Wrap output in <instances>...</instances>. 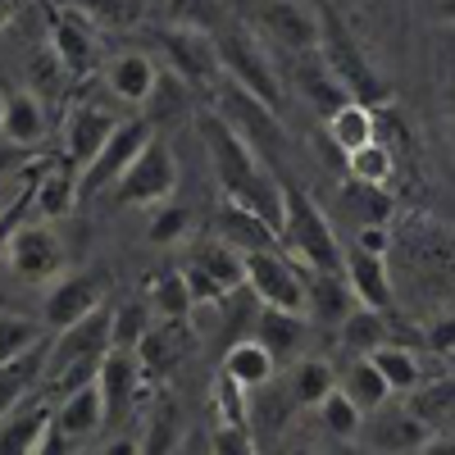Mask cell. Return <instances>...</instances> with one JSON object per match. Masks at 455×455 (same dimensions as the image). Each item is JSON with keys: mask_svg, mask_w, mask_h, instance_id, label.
Instances as JSON below:
<instances>
[{"mask_svg": "<svg viewBox=\"0 0 455 455\" xmlns=\"http://www.w3.org/2000/svg\"><path fill=\"white\" fill-rule=\"evenodd\" d=\"M437 19L442 23H455V0H437Z\"/></svg>", "mask_w": 455, "mask_h": 455, "instance_id": "57", "label": "cell"}, {"mask_svg": "<svg viewBox=\"0 0 455 455\" xmlns=\"http://www.w3.org/2000/svg\"><path fill=\"white\" fill-rule=\"evenodd\" d=\"M291 78H296L300 100H306V105L319 114V119H332V114L351 100V96H347V87H341V83L332 78V73H328V64L319 60V51H310V55H296Z\"/></svg>", "mask_w": 455, "mask_h": 455, "instance_id": "21", "label": "cell"}, {"mask_svg": "<svg viewBox=\"0 0 455 455\" xmlns=\"http://www.w3.org/2000/svg\"><path fill=\"white\" fill-rule=\"evenodd\" d=\"M68 442H83V437H92L100 424H105V401H100V387H96V378L92 383H83V387H73V392H64L60 401H55V419H51Z\"/></svg>", "mask_w": 455, "mask_h": 455, "instance_id": "22", "label": "cell"}, {"mask_svg": "<svg viewBox=\"0 0 455 455\" xmlns=\"http://www.w3.org/2000/svg\"><path fill=\"white\" fill-rule=\"evenodd\" d=\"M306 310L323 323H341L351 310H355V296L347 287V274H319L310 269L306 274Z\"/></svg>", "mask_w": 455, "mask_h": 455, "instance_id": "27", "label": "cell"}, {"mask_svg": "<svg viewBox=\"0 0 455 455\" xmlns=\"http://www.w3.org/2000/svg\"><path fill=\"white\" fill-rule=\"evenodd\" d=\"M287 455H319V451H315V446H291Z\"/></svg>", "mask_w": 455, "mask_h": 455, "instance_id": "58", "label": "cell"}, {"mask_svg": "<svg viewBox=\"0 0 455 455\" xmlns=\"http://www.w3.org/2000/svg\"><path fill=\"white\" fill-rule=\"evenodd\" d=\"M283 214H278V246L296 259L300 274H341V242H337V228L332 219L315 205V196L300 187L296 178H283Z\"/></svg>", "mask_w": 455, "mask_h": 455, "instance_id": "2", "label": "cell"}, {"mask_svg": "<svg viewBox=\"0 0 455 455\" xmlns=\"http://www.w3.org/2000/svg\"><path fill=\"white\" fill-rule=\"evenodd\" d=\"M46 323L42 319H28V315H0V369L14 364V360H28L36 351H46Z\"/></svg>", "mask_w": 455, "mask_h": 455, "instance_id": "34", "label": "cell"}, {"mask_svg": "<svg viewBox=\"0 0 455 455\" xmlns=\"http://www.w3.org/2000/svg\"><path fill=\"white\" fill-rule=\"evenodd\" d=\"M146 306L156 310V319H187L196 310L192 300V287H187V274L182 269H160L146 278Z\"/></svg>", "mask_w": 455, "mask_h": 455, "instance_id": "33", "label": "cell"}, {"mask_svg": "<svg viewBox=\"0 0 455 455\" xmlns=\"http://www.w3.org/2000/svg\"><path fill=\"white\" fill-rule=\"evenodd\" d=\"M51 55L60 60V68L68 78H87L96 68V36L83 28V19L73 14H55V28H51Z\"/></svg>", "mask_w": 455, "mask_h": 455, "instance_id": "24", "label": "cell"}, {"mask_svg": "<svg viewBox=\"0 0 455 455\" xmlns=\"http://www.w3.org/2000/svg\"><path fill=\"white\" fill-rule=\"evenodd\" d=\"M119 124L124 119H114L105 105H92V100L73 105L68 124H64V160H73V164H78V173H83L100 156V146L114 137V128H119Z\"/></svg>", "mask_w": 455, "mask_h": 455, "instance_id": "16", "label": "cell"}, {"mask_svg": "<svg viewBox=\"0 0 455 455\" xmlns=\"http://www.w3.org/2000/svg\"><path fill=\"white\" fill-rule=\"evenodd\" d=\"M255 337L264 341V351H269L278 364H287V360L300 355V341H306V315H291V310H264V306H259Z\"/></svg>", "mask_w": 455, "mask_h": 455, "instance_id": "30", "label": "cell"}, {"mask_svg": "<svg viewBox=\"0 0 455 455\" xmlns=\"http://www.w3.org/2000/svg\"><path fill=\"white\" fill-rule=\"evenodd\" d=\"M109 319L114 310H92L83 323H73L64 332H55V341L46 347V373H42V387H51L55 396L83 387L96 378L100 360L114 351V337H109Z\"/></svg>", "mask_w": 455, "mask_h": 455, "instance_id": "3", "label": "cell"}, {"mask_svg": "<svg viewBox=\"0 0 455 455\" xmlns=\"http://www.w3.org/2000/svg\"><path fill=\"white\" fill-rule=\"evenodd\" d=\"M55 392L51 387H32L19 405L0 414V455H32L42 446L51 419H55Z\"/></svg>", "mask_w": 455, "mask_h": 455, "instance_id": "14", "label": "cell"}, {"mask_svg": "<svg viewBox=\"0 0 455 455\" xmlns=\"http://www.w3.org/2000/svg\"><path fill=\"white\" fill-rule=\"evenodd\" d=\"M187 233H192V210H187V205L164 201V205L150 210V228H146V237L156 242V246H178Z\"/></svg>", "mask_w": 455, "mask_h": 455, "instance_id": "43", "label": "cell"}, {"mask_svg": "<svg viewBox=\"0 0 455 455\" xmlns=\"http://www.w3.org/2000/svg\"><path fill=\"white\" fill-rule=\"evenodd\" d=\"M210 455H255L251 428H214L210 433Z\"/></svg>", "mask_w": 455, "mask_h": 455, "instance_id": "48", "label": "cell"}, {"mask_svg": "<svg viewBox=\"0 0 455 455\" xmlns=\"http://www.w3.org/2000/svg\"><path fill=\"white\" fill-rule=\"evenodd\" d=\"M410 396H414L410 410L433 424L437 414H455V378H451V383H433V387H414Z\"/></svg>", "mask_w": 455, "mask_h": 455, "instance_id": "46", "label": "cell"}, {"mask_svg": "<svg viewBox=\"0 0 455 455\" xmlns=\"http://www.w3.org/2000/svg\"><path fill=\"white\" fill-rule=\"evenodd\" d=\"M246 287L255 291V300L264 310L306 315V274L296 269V259L283 246L246 255Z\"/></svg>", "mask_w": 455, "mask_h": 455, "instance_id": "6", "label": "cell"}, {"mask_svg": "<svg viewBox=\"0 0 455 455\" xmlns=\"http://www.w3.org/2000/svg\"><path fill=\"white\" fill-rule=\"evenodd\" d=\"M328 128V141L341 150V160L355 156V150H364L369 141H378V119H373V109L360 105V100H347L332 119H323Z\"/></svg>", "mask_w": 455, "mask_h": 455, "instance_id": "28", "label": "cell"}, {"mask_svg": "<svg viewBox=\"0 0 455 455\" xmlns=\"http://www.w3.org/2000/svg\"><path fill=\"white\" fill-rule=\"evenodd\" d=\"M355 246L369 251V255H383L387 259V246H392V233H387V223H369L355 233Z\"/></svg>", "mask_w": 455, "mask_h": 455, "instance_id": "51", "label": "cell"}, {"mask_svg": "<svg viewBox=\"0 0 455 455\" xmlns=\"http://www.w3.org/2000/svg\"><path fill=\"white\" fill-rule=\"evenodd\" d=\"M360 437L378 455H419V446L433 437V424L419 419L410 405H383V410L364 414Z\"/></svg>", "mask_w": 455, "mask_h": 455, "instance_id": "13", "label": "cell"}, {"mask_svg": "<svg viewBox=\"0 0 455 455\" xmlns=\"http://www.w3.org/2000/svg\"><path fill=\"white\" fill-rule=\"evenodd\" d=\"M319 419H323V428H328L332 437H341V442H355L360 428H364V414L351 405V396L341 392V387H332V392L319 401Z\"/></svg>", "mask_w": 455, "mask_h": 455, "instance_id": "42", "label": "cell"}, {"mask_svg": "<svg viewBox=\"0 0 455 455\" xmlns=\"http://www.w3.org/2000/svg\"><path fill=\"white\" fill-rule=\"evenodd\" d=\"M0 137L32 150L36 141L46 137V105L36 92H14L5 96V128H0Z\"/></svg>", "mask_w": 455, "mask_h": 455, "instance_id": "31", "label": "cell"}, {"mask_svg": "<svg viewBox=\"0 0 455 455\" xmlns=\"http://www.w3.org/2000/svg\"><path fill=\"white\" fill-rule=\"evenodd\" d=\"M196 137L205 146V156H210V169L223 187V196L259 214L264 223H274L278 228V214H283V187H278V169L269 164H259V150L228 124L219 119L214 109H201L196 114Z\"/></svg>", "mask_w": 455, "mask_h": 455, "instance_id": "1", "label": "cell"}, {"mask_svg": "<svg viewBox=\"0 0 455 455\" xmlns=\"http://www.w3.org/2000/svg\"><path fill=\"white\" fill-rule=\"evenodd\" d=\"M5 259L19 283L46 287L64 274V242L55 237V228L46 219H23L14 228V237L5 242Z\"/></svg>", "mask_w": 455, "mask_h": 455, "instance_id": "7", "label": "cell"}, {"mask_svg": "<svg viewBox=\"0 0 455 455\" xmlns=\"http://www.w3.org/2000/svg\"><path fill=\"white\" fill-rule=\"evenodd\" d=\"M78 201L83 196H78V164H73V160H60L51 169H42V164L32 169V210L42 214L46 223L73 214Z\"/></svg>", "mask_w": 455, "mask_h": 455, "instance_id": "20", "label": "cell"}, {"mask_svg": "<svg viewBox=\"0 0 455 455\" xmlns=\"http://www.w3.org/2000/svg\"><path fill=\"white\" fill-rule=\"evenodd\" d=\"M210 405H214V428H251V414H246V387L233 383L223 369L214 378V392H210Z\"/></svg>", "mask_w": 455, "mask_h": 455, "instance_id": "41", "label": "cell"}, {"mask_svg": "<svg viewBox=\"0 0 455 455\" xmlns=\"http://www.w3.org/2000/svg\"><path fill=\"white\" fill-rule=\"evenodd\" d=\"M156 78H160L156 60L141 55V51L114 55L109 68H105V87L119 96V100H128V105H146V96H150V87H156Z\"/></svg>", "mask_w": 455, "mask_h": 455, "instance_id": "25", "label": "cell"}, {"mask_svg": "<svg viewBox=\"0 0 455 455\" xmlns=\"http://www.w3.org/2000/svg\"><path fill=\"white\" fill-rule=\"evenodd\" d=\"M23 164H28V150L0 137V178H5V173H14V169H23Z\"/></svg>", "mask_w": 455, "mask_h": 455, "instance_id": "52", "label": "cell"}, {"mask_svg": "<svg viewBox=\"0 0 455 455\" xmlns=\"http://www.w3.org/2000/svg\"><path fill=\"white\" fill-rule=\"evenodd\" d=\"M150 137H156V128H150L146 119L119 124V128H114V137L100 146V156L78 173V196H96V192H105V187H114V182L132 169V160L150 146Z\"/></svg>", "mask_w": 455, "mask_h": 455, "instance_id": "10", "label": "cell"}, {"mask_svg": "<svg viewBox=\"0 0 455 455\" xmlns=\"http://www.w3.org/2000/svg\"><path fill=\"white\" fill-rule=\"evenodd\" d=\"M347 173H351V182H360V187H387L392 173H396V160H392V150H387L383 141H369L364 150L347 156Z\"/></svg>", "mask_w": 455, "mask_h": 455, "instance_id": "39", "label": "cell"}, {"mask_svg": "<svg viewBox=\"0 0 455 455\" xmlns=\"http://www.w3.org/2000/svg\"><path fill=\"white\" fill-rule=\"evenodd\" d=\"M141 364L132 351H109L96 369V387H100V401H105V424L109 419H124V414L137 405V392H141Z\"/></svg>", "mask_w": 455, "mask_h": 455, "instance_id": "19", "label": "cell"}, {"mask_svg": "<svg viewBox=\"0 0 455 455\" xmlns=\"http://www.w3.org/2000/svg\"><path fill=\"white\" fill-rule=\"evenodd\" d=\"M182 274H187V287H192V300H196V306H219V300L228 296V291L201 269V264H192V259L182 264Z\"/></svg>", "mask_w": 455, "mask_h": 455, "instance_id": "47", "label": "cell"}, {"mask_svg": "<svg viewBox=\"0 0 455 455\" xmlns=\"http://www.w3.org/2000/svg\"><path fill=\"white\" fill-rule=\"evenodd\" d=\"M187 114H192V87H187L173 68H169V73L160 68L156 87H150V96H146V105H141V119H146L150 128H169V124L187 119Z\"/></svg>", "mask_w": 455, "mask_h": 455, "instance_id": "29", "label": "cell"}, {"mask_svg": "<svg viewBox=\"0 0 455 455\" xmlns=\"http://www.w3.org/2000/svg\"><path fill=\"white\" fill-rule=\"evenodd\" d=\"M0 128H5V96H0Z\"/></svg>", "mask_w": 455, "mask_h": 455, "instance_id": "60", "label": "cell"}, {"mask_svg": "<svg viewBox=\"0 0 455 455\" xmlns=\"http://www.w3.org/2000/svg\"><path fill=\"white\" fill-rule=\"evenodd\" d=\"M323 19V32H319V60L328 64V73L347 87L351 100L369 105V109H383L392 100V87L383 83V73L369 64V55L355 46V36L341 28V19H332L328 10H319Z\"/></svg>", "mask_w": 455, "mask_h": 455, "instance_id": "4", "label": "cell"}, {"mask_svg": "<svg viewBox=\"0 0 455 455\" xmlns=\"http://www.w3.org/2000/svg\"><path fill=\"white\" fill-rule=\"evenodd\" d=\"M28 210H32V173H28V182L19 187V196H14V205H10V214L0 219V255H5V242L14 237V228L28 219Z\"/></svg>", "mask_w": 455, "mask_h": 455, "instance_id": "49", "label": "cell"}, {"mask_svg": "<svg viewBox=\"0 0 455 455\" xmlns=\"http://www.w3.org/2000/svg\"><path fill=\"white\" fill-rule=\"evenodd\" d=\"M219 60H223V78H233L242 92L264 100L274 114L283 109V83H278L269 55L259 46V36H251L246 28H228L219 36Z\"/></svg>", "mask_w": 455, "mask_h": 455, "instance_id": "5", "label": "cell"}, {"mask_svg": "<svg viewBox=\"0 0 455 455\" xmlns=\"http://www.w3.org/2000/svg\"><path fill=\"white\" fill-rule=\"evenodd\" d=\"M150 323H156V310H150L146 300H128V306H119V310H114V319H109L114 351H137L141 337L150 332Z\"/></svg>", "mask_w": 455, "mask_h": 455, "instance_id": "40", "label": "cell"}, {"mask_svg": "<svg viewBox=\"0 0 455 455\" xmlns=\"http://www.w3.org/2000/svg\"><path fill=\"white\" fill-rule=\"evenodd\" d=\"M96 455H141V442L137 437H109Z\"/></svg>", "mask_w": 455, "mask_h": 455, "instance_id": "54", "label": "cell"}, {"mask_svg": "<svg viewBox=\"0 0 455 455\" xmlns=\"http://www.w3.org/2000/svg\"><path fill=\"white\" fill-rule=\"evenodd\" d=\"M347 205L355 210L360 228L387 223V219H392V196L383 192V187H360V182H351V187H347Z\"/></svg>", "mask_w": 455, "mask_h": 455, "instance_id": "45", "label": "cell"}, {"mask_svg": "<svg viewBox=\"0 0 455 455\" xmlns=\"http://www.w3.org/2000/svg\"><path fill=\"white\" fill-rule=\"evenodd\" d=\"M105 300H100V287H96V278H78V274H60L55 283H51V291H46V306H42V323L51 328V332H64V328H73V323H83L92 310H100Z\"/></svg>", "mask_w": 455, "mask_h": 455, "instance_id": "17", "label": "cell"}, {"mask_svg": "<svg viewBox=\"0 0 455 455\" xmlns=\"http://www.w3.org/2000/svg\"><path fill=\"white\" fill-rule=\"evenodd\" d=\"M214 237H223L228 246H237L242 255H251V251H274L278 246V228L264 223L251 210H242V205H233V201H223V210L214 214Z\"/></svg>", "mask_w": 455, "mask_h": 455, "instance_id": "23", "label": "cell"}, {"mask_svg": "<svg viewBox=\"0 0 455 455\" xmlns=\"http://www.w3.org/2000/svg\"><path fill=\"white\" fill-rule=\"evenodd\" d=\"M10 205H14V196H0V219L10 214Z\"/></svg>", "mask_w": 455, "mask_h": 455, "instance_id": "59", "label": "cell"}, {"mask_svg": "<svg viewBox=\"0 0 455 455\" xmlns=\"http://www.w3.org/2000/svg\"><path fill=\"white\" fill-rule=\"evenodd\" d=\"M341 392L351 396V405L360 414H373V410H383L392 401V387H387V378L378 373V364L369 355H355L347 364V373H341Z\"/></svg>", "mask_w": 455, "mask_h": 455, "instance_id": "32", "label": "cell"}, {"mask_svg": "<svg viewBox=\"0 0 455 455\" xmlns=\"http://www.w3.org/2000/svg\"><path fill=\"white\" fill-rule=\"evenodd\" d=\"M83 10V19L100 23V28H132L146 10V0H73Z\"/></svg>", "mask_w": 455, "mask_h": 455, "instance_id": "44", "label": "cell"}, {"mask_svg": "<svg viewBox=\"0 0 455 455\" xmlns=\"http://www.w3.org/2000/svg\"><path fill=\"white\" fill-rule=\"evenodd\" d=\"M192 351H196V332H192V323H187V319H156L132 355H137V364H141V378L160 383V378H169V373H173L187 355H192Z\"/></svg>", "mask_w": 455, "mask_h": 455, "instance_id": "15", "label": "cell"}, {"mask_svg": "<svg viewBox=\"0 0 455 455\" xmlns=\"http://www.w3.org/2000/svg\"><path fill=\"white\" fill-rule=\"evenodd\" d=\"M419 455H455V437H428L424 446H419Z\"/></svg>", "mask_w": 455, "mask_h": 455, "instance_id": "55", "label": "cell"}, {"mask_svg": "<svg viewBox=\"0 0 455 455\" xmlns=\"http://www.w3.org/2000/svg\"><path fill=\"white\" fill-rule=\"evenodd\" d=\"M369 360L378 364V373L387 378V387H392V392H414V387H424V369H419V360H414L405 347H396V341L378 347Z\"/></svg>", "mask_w": 455, "mask_h": 455, "instance_id": "38", "label": "cell"}, {"mask_svg": "<svg viewBox=\"0 0 455 455\" xmlns=\"http://www.w3.org/2000/svg\"><path fill=\"white\" fill-rule=\"evenodd\" d=\"M223 373L233 378V383H242L246 392H255V387H269V383H274L278 360L264 351V341H259V337H242V341H233V347H228V355H223Z\"/></svg>", "mask_w": 455, "mask_h": 455, "instance_id": "26", "label": "cell"}, {"mask_svg": "<svg viewBox=\"0 0 455 455\" xmlns=\"http://www.w3.org/2000/svg\"><path fill=\"white\" fill-rule=\"evenodd\" d=\"M337 387V373L328 360L319 355H306V360H296L291 364V401L296 405H306V410H319V401Z\"/></svg>", "mask_w": 455, "mask_h": 455, "instance_id": "37", "label": "cell"}, {"mask_svg": "<svg viewBox=\"0 0 455 455\" xmlns=\"http://www.w3.org/2000/svg\"><path fill=\"white\" fill-rule=\"evenodd\" d=\"M205 100L214 105L219 119L233 124L255 150H259V146H264V150H278V146H283V124H278V114L264 105V100H255L251 92H242L233 78H223Z\"/></svg>", "mask_w": 455, "mask_h": 455, "instance_id": "9", "label": "cell"}, {"mask_svg": "<svg viewBox=\"0 0 455 455\" xmlns=\"http://www.w3.org/2000/svg\"><path fill=\"white\" fill-rule=\"evenodd\" d=\"M341 274H347V287L355 296V306L387 315L392 310V278H387V259L383 255H369L360 246L341 251Z\"/></svg>", "mask_w": 455, "mask_h": 455, "instance_id": "18", "label": "cell"}, {"mask_svg": "<svg viewBox=\"0 0 455 455\" xmlns=\"http://www.w3.org/2000/svg\"><path fill=\"white\" fill-rule=\"evenodd\" d=\"M428 347H433L437 355L455 360V315H446V319L428 323Z\"/></svg>", "mask_w": 455, "mask_h": 455, "instance_id": "50", "label": "cell"}, {"mask_svg": "<svg viewBox=\"0 0 455 455\" xmlns=\"http://www.w3.org/2000/svg\"><path fill=\"white\" fill-rule=\"evenodd\" d=\"M19 5H23V0H0V28H10V19L19 14Z\"/></svg>", "mask_w": 455, "mask_h": 455, "instance_id": "56", "label": "cell"}, {"mask_svg": "<svg viewBox=\"0 0 455 455\" xmlns=\"http://www.w3.org/2000/svg\"><path fill=\"white\" fill-rule=\"evenodd\" d=\"M192 264H201V269L223 287V291H237V287H246V255L237 251V246H228L223 237H210V242H201L196 246V255H192Z\"/></svg>", "mask_w": 455, "mask_h": 455, "instance_id": "35", "label": "cell"}, {"mask_svg": "<svg viewBox=\"0 0 455 455\" xmlns=\"http://www.w3.org/2000/svg\"><path fill=\"white\" fill-rule=\"evenodd\" d=\"M173 187H178V160H173V150L160 137H150V146L132 160V169L114 182V192H119L124 205L156 210V205H164L173 196Z\"/></svg>", "mask_w": 455, "mask_h": 455, "instance_id": "8", "label": "cell"}, {"mask_svg": "<svg viewBox=\"0 0 455 455\" xmlns=\"http://www.w3.org/2000/svg\"><path fill=\"white\" fill-rule=\"evenodd\" d=\"M255 28L291 55H310V51H319L323 19H319L315 5H306V0H264L255 10Z\"/></svg>", "mask_w": 455, "mask_h": 455, "instance_id": "12", "label": "cell"}, {"mask_svg": "<svg viewBox=\"0 0 455 455\" xmlns=\"http://www.w3.org/2000/svg\"><path fill=\"white\" fill-rule=\"evenodd\" d=\"M392 332H387V319L378 310H364L355 306L347 319H341V347H347L351 355H373L378 347H387Z\"/></svg>", "mask_w": 455, "mask_h": 455, "instance_id": "36", "label": "cell"}, {"mask_svg": "<svg viewBox=\"0 0 455 455\" xmlns=\"http://www.w3.org/2000/svg\"><path fill=\"white\" fill-rule=\"evenodd\" d=\"M164 51H169V64L173 73L201 96H210L219 83H223V60H219V42L210 32H196V28H169L164 32Z\"/></svg>", "mask_w": 455, "mask_h": 455, "instance_id": "11", "label": "cell"}, {"mask_svg": "<svg viewBox=\"0 0 455 455\" xmlns=\"http://www.w3.org/2000/svg\"><path fill=\"white\" fill-rule=\"evenodd\" d=\"M68 451H73V442H68V437L51 424V428H46V437H42V446H36L32 455H68Z\"/></svg>", "mask_w": 455, "mask_h": 455, "instance_id": "53", "label": "cell"}]
</instances>
